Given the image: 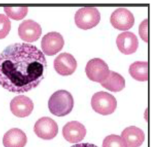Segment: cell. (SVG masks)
<instances>
[{
  "mask_svg": "<svg viewBox=\"0 0 156 147\" xmlns=\"http://www.w3.org/2000/svg\"><path fill=\"white\" fill-rule=\"evenodd\" d=\"M47 68L44 53L35 46L10 44L0 53V85L12 93L30 91L44 79Z\"/></svg>",
  "mask_w": 156,
  "mask_h": 147,
  "instance_id": "cell-1",
  "label": "cell"
},
{
  "mask_svg": "<svg viewBox=\"0 0 156 147\" xmlns=\"http://www.w3.org/2000/svg\"><path fill=\"white\" fill-rule=\"evenodd\" d=\"M48 109L53 115L64 117L72 112L74 107V99L70 92L59 90L52 95L48 103Z\"/></svg>",
  "mask_w": 156,
  "mask_h": 147,
  "instance_id": "cell-2",
  "label": "cell"
},
{
  "mask_svg": "<svg viewBox=\"0 0 156 147\" xmlns=\"http://www.w3.org/2000/svg\"><path fill=\"white\" fill-rule=\"evenodd\" d=\"M100 13L96 8L86 6L80 8L74 16L75 23L81 30H90L99 23Z\"/></svg>",
  "mask_w": 156,
  "mask_h": 147,
  "instance_id": "cell-3",
  "label": "cell"
},
{
  "mask_svg": "<svg viewBox=\"0 0 156 147\" xmlns=\"http://www.w3.org/2000/svg\"><path fill=\"white\" fill-rule=\"evenodd\" d=\"M117 106V100L112 95L105 91L95 93L91 98V106L95 112L102 115L113 113Z\"/></svg>",
  "mask_w": 156,
  "mask_h": 147,
  "instance_id": "cell-4",
  "label": "cell"
},
{
  "mask_svg": "<svg viewBox=\"0 0 156 147\" xmlns=\"http://www.w3.org/2000/svg\"><path fill=\"white\" fill-rule=\"evenodd\" d=\"M85 72L92 81L102 83L108 77L110 70L105 61L100 58H94L87 63Z\"/></svg>",
  "mask_w": 156,
  "mask_h": 147,
  "instance_id": "cell-5",
  "label": "cell"
},
{
  "mask_svg": "<svg viewBox=\"0 0 156 147\" xmlns=\"http://www.w3.org/2000/svg\"><path fill=\"white\" fill-rule=\"evenodd\" d=\"M34 130L37 137L44 140H51L58 134V125L50 117L40 118L35 123Z\"/></svg>",
  "mask_w": 156,
  "mask_h": 147,
  "instance_id": "cell-6",
  "label": "cell"
},
{
  "mask_svg": "<svg viewBox=\"0 0 156 147\" xmlns=\"http://www.w3.org/2000/svg\"><path fill=\"white\" fill-rule=\"evenodd\" d=\"M110 21L114 28L121 31H126L133 27L134 24V17L127 8H119L112 13Z\"/></svg>",
  "mask_w": 156,
  "mask_h": 147,
  "instance_id": "cell-7",
  "label": "cell"
},
{
  "mask_svg": "<svg viewBox=\"0 0 156 147\" xmlns=\"http://www.w3.org/2000/svg\"><path fill=\"white\" fill-rule=\"evenodd\" d=\"M64 46V39L58 32L52 31L44 36L41 41L42 50L47 55H54L59 53Z\"/></svg>",
  "mask_w": 156,
  "mask_h": 147,
  "instance_id": "cell-8",
  "label": "cell"
},
{
  "mask_svg": "<svg viewBox=\"0 0 156 147\" xmlns=\"http://www.w3.org/2000/svg\"><path fill=\"white\" fill-rule=\"evenodd\" d=\"M19 36L23 41L33 42L40 38L42 34V28L37 23L31 19L25 20L19 25Z\"/></svg>",
  "mask_w": 156,
  "mask_h": 147,
  "instance_id": "cell-9",
  "label": "cell"
},
{
  "mask_svg": "<svg viewBox=\"0 0 156 147\" xmlns=\"http://www.w3.org/2000/svg\"><path fill=\"white\" fill-rule=\"evenodd\" d=\"M54 68L57 72L62 76H69L76 70L77 61L71 54L63 53L55 59Z\"/></svg>",
  "mask_w": 156,
  "mask_h": 147,
  "instance_id": "cell-10",
  "label": "cell"
},
{
  "mask_svg": "<svg viewBox=\"0 0 156 147\" xmlns=\"http://www.w3.org/2000/svg\"><path fill=\"white\" fill-rule=\"evenodd\" d=\"M10 110L16 117L23 118L30 115L34 110V103L30 97L23 95L16 96L10 104Z\"/></svg>",
  "mask_w": 156,
  "mask_h": 147,
  "instance_id": "cell-11",
  "label": "cell"
},
{
  "mask_svg": "<svg viewBox=\"0 0 156 147\" xmlns=\"http://www.w3.org/2000/svg\"><path fill=\"white\" fill-rule=\"evenodd\" d=\"M87 133L85 127L78 121H70L63 126V136L68 142L78 143L84 139Z\"/></svg>",
  "mask_w": 156,
  "mask_h": 147,
  "instance_id": "cell-12",
  "label": "cell"
},
{
  "mask_svg": "<svg viewBox=\"0 0 156 147\" xmlns=\"http://www.w3.org/2000/svg\"><path fill=\"white\" fill-rule=\"evenodd\" d=\"M116 43L120 52L125 54L135 53L138 47L137 36L130 31H125L120 33L117 37Z\"/></svg>",
  "mask_w": 156,
  "mask_h": 147,
  "instance_id": "cell-13",
  "label": "cell"
},
{
  "mask_svg": "<svg viewBox=\"0 0 156 147\" xmlns=\"http://www.w3.org/2000/svg\"><path fill=\"white\" fill-rule=\"evenodd\" d=\"M121 138L128 147H139L144 140V131L136 126H129L121 133Z\"/></svg>",
  "mask_w": 156,
  "mask_h": 147,
  "instance_id": "cell-14",
  "label": "cell"
},
{
  "mask_svg": "<svg viewBox=\"0 0 156 147\" xmlns=\"http://www.w3.org/2000/svg\"><path fill=\"white\" fill-rule=\"evenodd\" d=\"M27 142V135L19 128L10 129L3 138V145L5 147H24Z\"/></svg>",
  "mask_w": 156,
  "mask_h": 147,
  "instance_id": "cell-15",
  "label": "cell"
},
{
  "mask_svg": "<svg viewBox=\"0 0 156 147\" xmlns=\"http://www.w3.org/2000/svg\"><path fill=\"white\" fill-rule=\"evenodd\" d=\"M104 88L112 92L122 91L126 86V80L119 73L110 71L108 77L101 83Z\"/></svg>",
  "mask_w": 156,
  "mask_h": 147,
  "instance_id": "cell-16",
  "label": "cell"
},
{
  "mask_svg": "<svg viewBox=\"0 0 156 147\" xmlns=\"http://www.w3.org/2000/svg\"><path fill=\"white\" fill-rule=\"evenodd\" d=\"M129 73L135 80L147 81L148 80V62L136 61L132 63L129 68Z\"/></svg>",
  "mask_w": 156,
  "mask_h": 147,
  "instance_id": "cell-17",
  "label": "cell"
},
{
  "mask_svg": "<svg viewBox=\"0 0 156 147\" xmlns=\"http://www.w3.org/2000/svg\"><path fill=\"white\" fill-rule=\"evenodd\" d=\"M4 10L8 18L16 21L25 18L28 12V8L26 6H6Z\"/></svg>",
  "mask_w": 156,
  "mask_h": 147,
  "instance_id": "cell-18",
  "label": "cell"
},
{
  "mask_svg": "<svg viewBox=\"0 0 156 147\" xmlns=\"http://www.w3.org/2000/svg\"><path fill=\"white\" fill-rule=\"evenodd\" d=\"M102 147H128L122 138L112 134L106 136L103 140Z\"/></svg>",
  "mask_w": 156,
  "mask_h": 147,
  "instance_id": "cell-19",
  "label": "cell"
},
{
  "mask_svg": "<svg viewBox=\"0 0 156 147\" xmlns=\"http://www.w3.org/2000/svg\"><path fill=\"white\" fill-rule=\"evenodd\" d=\"M10 30L11 22L9 18L4 14H0V39L5 38Z\"/></svg>",
  "mask_w": 156,
  "mask_h": 147,
  "instance_id": "cell-20",
  "label": "cell"
},
{
  "mask_svg": "<svg viewBox=\"0 0 156 147\" xmlns=\"http://www.w3.org/2000/svg\"><path fill=\"white\" fill-rule=\"evenodd\" d=\"M148 19L145 20L141 23L139 26V34L144 42H148Z\"/></svg>",
  "mask_w": 156,
  "mask_h": 147,
  "instance_id": "cell-21",
  "label": "cell"
},
{
  "mask_svg": "<svg viewBox=\"0 0 156 147\" xmlns=\"http://www.w3.org/2000/svg\"><path fill=\"white\" fill-rule=\"evenodd\" d=\"M71 147H98L96 145H94V144H90V143H80V144H77V145H73Z\"/></svg>",
  "mask_w": 156,
  "mask_h": 147,
  "instance_id": "cell-22",
  "label": "cell"
}]
</instances>
